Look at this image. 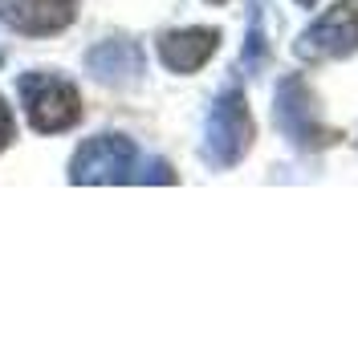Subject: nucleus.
Listing matches in <instances>:
<instances>
[{
	"label": "nucleus",
	"mask_w": 358,
	"mask_h": 349,
	"mask_svg": "<svg viewBox=\"0 0 358 349\" xmlns=\"http://www.w3.org/2000/svg\"><path fill=\"white\" fill-rule=\"evenodd\" d=\"M0 66H4V49H0Z\"/></svg>",
	"instance_id": "nucleus-13"
},
{
	"label": "nucleus",
	"mask_w": 358,
	"mask_h": 349,
	"mask_svg": "<svg viewBox=\"0 0 358 349\" xmlns=\"http://www.w3.org/2000/svg\"><path fill=\"white\" fill-rule=\"evenodd\" d=\"M241 66H245V73H261V69L268 66L265 4H261V0L248 4V37H245V49H241Z\"/></svg>",
	"instance_id": "nucleus-9"
},
{
	"label": "nucleus",
	"mask_w": 358,
	"mask_h": 349,
	"mask_svg": "<svg viewBox=\"0 0 358 349\" xmlns=\"http://www.w3.org/2000/svg\"><path fill=\"white\" fill-rule=\"evenodd\" d=\"M273 122L297 151H326V147H334L342 138L334 126L322 122L317 98H313L306 77H281L277 98H273Z\"/></svg>",
	"instance_id": "nucleus-3"
},
{
	"label": "nucleus",
	"mask_w": 358,
	"mask_h": 349,
	"mask_svg": "<svg viewBox=\"0 0 358 349\" xmlns=\"http://www.w3.org/2000/svg\"><path fill=\"white\" fill-rule=\"evenodd\" d=\"M297 4H301V8H313V4H317V0H297Z\"/></svg>",
	"instance_id": "nucleus-12"
},
{
	"label": "nucleus",
	"mask_w": 358,
	"mask_h": 349,
	"mask_svg": "<svg viewBox=\"0 0 358 349\" xmlns=\"http://www.w3.org/2000/svg\"><path fill=\"white\" fill-rule=\"evenodd\" d=\"M78 17V0H0V21L24 37H53Z\"/></svg>",
	"instance_id": "nucleus-6"
},
{
	"label": "nucleus",
	"mask_w": 358,
	"mask_h": 349,
	"mask_svg": "<svg viewBox=\"0 0 358 349\" xmlns=\"http://www.w3.org/2000/svg\"><path fill=\"white\" fill-rule=\"evenodd\" d=\"M17 89H21V102H24V114H29L33 131L62 134L82 122V94L62 73L33 69V73H24L21 82H17Z\"/></svg>",
	"instance_id": "nucleus-2"
},
{
	"label": "nucleus",
	"mask_w": 358,
	"mask_h": 349,
	"mask_svg": "<svg viewBox=\"0 0 358 349\" xmlns=\"http://www.w3.org/2000/svg\"><path fill=\"white\" fill-rule=\"evenodd\" d=\"M220 49V29H176L159 37V61L171 73H196Z\"/></svg>",
	"instance_id": "nucleus-8"
},
{
	"label": "nucleus",
	"mask_w": 358,
	"mask_h": 349,
	"mask_svg": "<svg viewBox=\"0 0 358 349\" xmlns=\"http://www.w3.org/2000/svg\"><path fill=\"white\" fill-rule=\"evenodd\" d=\"M13 138H17V122H13L8 102L0 98V151H8V147H13Z\"/></svg>",
	"instance_id": "nucleus-11"
},
{
	"label": "nucleus",
	"mask_w": 358,
	"mask_h": 349,
	"mask_svg": "<svg viewBox=\"0 0 358 349\" xmlns=\"http://www.w3.org/2000/svg\"><path fill=\"white\" fill-rule=\"evenodd\" d=\"M138 174V147L127 134H94L69 158V183H134Z\"/></svg>",
	"instance_id": "nucleus-5"
},
{
	"label": "nucleus",
	"mask_w": 358,
	"mask_h": 349,
	"mask_svg": "<svg viewBox=\"0 0 358 349\" xmlns=\"http://www.w3.org/2000/svg\"><path fill=\"white\" fill-rule=\"evenodd\" d=\"M86 69L102 86H131L143 73V49H138V41H127V37L98 41L94 49H86Z\"/></svg>",
	"instance_id": "nucleus-7"
},
{
	"label": "nucleus",
	"mask_w": 358,
	"mask_h": 349,
	"mask_svg": "<svg viewBox=\"0 0 358 349\" xmlns=\"http://www.w3.org/2000/svg\"><path fill=\"white\" fill-rule=\"evenodd\" d=\"M350 53H358V0H334L293 41V57L297 61H310V66L342 61Z\"/></svg>",
	"instance_id": "nucleus-4"
},
{
	"label": "nucleus",
	"mask_w": 358,
	"mask_h": 349,
	"mask_svg": "<svg viewBox=\"0 0 358 349\" xmlns=\"http://www.w3.org/2000/svg\"><path fill=\"white\" fill-rule=\"evenodd\" d=\"M252 138H257V122H252L245 89H220L208 110V122H203V163L212 171H232L252 151Z\"/></svg>",
	"instance_id": "nucleus-1"
},
{
	"label": "nucleus",
	"mask_w": 358,
	"mask_h": 349,
	"mask_svg": "<svg viewBox=\"0 0 358 349\" xmlns=\"http://www.w3.org/2000/svg\"><path fill=\"white\" fill-rule=\"evenodd\" d=\"M179 174L171 171V163H163V158H151L143 171L134 174V183H176Z\"/></svg>",
	"instance_id": "nucleus-10"
},
{
	"label": "nucleus",
	"mask_w": 358,
	"mask_h": 349,
	"mask_svg": "<svg viewBox=\"0 0 358 349\" xmlns=\"http://www.w3.org/2000/svg\"><path fill=\"white\" fill-rule=\"evenodd\" d=\"M208 4H224V0H208Z\"/></svg>",
	"instance_id": "nucleus-14"
}]
</instances>
